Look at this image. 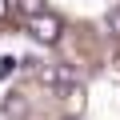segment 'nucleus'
Wrapping results in <instances>:
<instances>
[{
	"label": "nucleus",
	"mask_w": 120,
	"mask_h": 120,
	"mask_svg": "<svg viewBox=\"0 0 120 120\" xmlns=\"http://www.w3.org/2000/svg\"><path fill=\"white\" fill-rule=\"evenodd\" d=\"M28 32H32V40H36V44H56V40H60V32H64V20L52 16V12H40V16H32V20H28Z\"/></svg>",
	"instance_id": "obj_1"
},
{
	"label": "nucleus",
	"mask_w": 120,
	"mask_h": 120,
	"mask_svg": "<svg viewBox=\"0 0 120 120\" xmlns=\"http://www.w3.org/2000/svg\"><path fill=\"white\" fill-rule=\"evenodd\" d=\"M36 80L48 88H68V84H76V72H72V64H40Z\"/></svg>",
	"instance_id": "obj_2"
},
{
	"label": "nucleus",
	"mask_w": 120,
	"mask_h": 120,
	"mask_svg": "<svg viewBox=\"0 0 120 120\" xmlns=\"http://www.w3.org/2000/svg\"><path fill=\"white\" fill-rule=\"evenodd\" d=\"M16 12H24V16L32 20V16H40V12H48V8H44V0H16Z\"/></svg>",
	"instance_id": "obj_3"
},
{
	"label": "nucleus",
	"mask_w": 120,
	"mask_h": 120,
	"mask_svg": "<svg viewBox=\"0 0 120 120\" xmlns=\"http://www.w3.org/2000/svg\"><path fill=\"white\" fill-rule=\"evenodd\" d=\"M104 28H108L112 36H120V8H112V12L104 16Z\"/></svg>",
	"instance_id": "obj_4"
},
{
	"label": "nucleus",
	"mask_w": 120,
	"mask_h": 120,
	"mask_svg": "<svg viewBox=\"0 0 120 120\" xmlns=\"http://www.w3.org/2000/svg\"><path fill=\"white\" fill-rule=\"evenodd\" d=\"M12 72H16V56H4V60H0V80L12 76Z\"/></svg>",
	"instance_id": "obj_5"
},
{
	"label": "nucleus",
	"mask_w": 120,
	"mask_h": 120,
	"mask_svg": "<svg viewBox=\"0 0 120 120\" xmlns=\"http://www.w3.org/2000/svg\"><path fill=\"white\" fill-rule=\"evenodd\" d=\"M4 112H8V116H20V112H24V100H20V96H12V100L4 104Z\"/></svg>",
	"instance_id": "obj_6"
},
{
	"label": "nucleus",
	"mask_w": 120,
	"mask_h": 120,
	"mask_svg": "<svg viewBox=\"0 0 120 120\" xmlns=\"http://www.w3.org/2000/svg\"><path fill=\"white\" fill-rule=\"evenodd\" d=\"M112 72H116V76H120V56H116V60H112Z\"/></svg>",
	"instance_id": "obj_7"
},
{
	"label": "nucleus",
	"mask_w": 120,
	"mask_h": 120,
	"mask_svg": "<svg viewBox=\"0 0 120 120\" xmlns=\"http://www.w3.org/2000/svg\"><path fill=\"white\" fill-rule=\"evenodd\" d=\"M4 12H8V0H0V16H4Z\"/></svg>",
	"instance_id": "obj_8"
}]
</instances>
